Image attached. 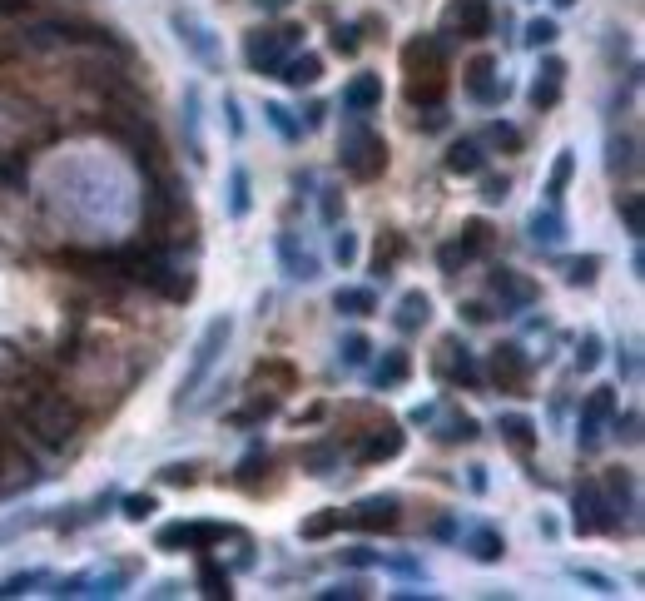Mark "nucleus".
Segmentation results:
<instances>
[{"mask_svg":"<svg viewBox=\"0 0 645 601\" xmlns=\"http://www.w3.org/2000/svg\"><path fill=\"white\" fill-rule=\"evenodd\" d=\"M402 70H407V100L412 105H442L447 90V40L442 35H417L402 45Z\"/></svg>","mask_w":645,"mask_h":601,"instance_id":"1","label":"nucleus"},{"mask_svg":"<svg viewBox=\"0 0 645 601\" xmlns=\"http://www.w3.org/2000/svg\"><path fill=\"white\" fill-rule=\"evenodd\" d=\"M20 418H25V428L35 433V443L50 452H60L75 438V428H80L75 408H70L65 398H55V393H25V398H20Z\"/></svg>","mask_w":645,"mask_h":601,"instance_id":"2","label":"nucleus"},{"mask_svg":"<svg viewBox=\"0 0 645 601\" xmlns=\"http://www.w3.org/2000/svg\"><path fill=\"white\" fill-rule=\"evenodd\" d=\"M229 338H234V318L229 313H219V318H209L204 323V333H199V343H194V358H189V368H184V378H179V393H174V403L184 408V403H194V393L209 383V373H214V363L224 358V348H229Z\"/></svg>","mask_w":645,"mask_h":601,"instance_id":"3","label":"nucleus"},{"mask_svg":"<svg viewBox=\"0 0 645 601\" xmlns=\"http://www.w3.org/2000/svg\"><path fill=\"white\" fill-rule=\"evenodd\" d=\"M338 159L353 179H378L387 169V145L383 135H373L368 125H348L343 130V145H338Z\"/></svg>","mask_w":645,"mask_h":601,"instance_id":"4","label":"nucleus"},{"mask_svg":"<svg viewBox=\"0 0 645 601\" xmlns=\"http://www.w3.org/2000/svg\"><path fill=\"white\" fill-rule=\"evenodd\" d=\"M298 25H268V30H249L244 35V60H249V70H278L283 65V55L298 45Z\"/></svg>","mask_w":645,"mask_h":601,"instance_id":"5","label":"nucleus"},{"mask_svg":"<svg viewBox=\"0 0 645 601\" xmlns=\"http://www.w3.org/2000/svg\"><path fill=\"white\" fill-rule=\"evenodd\" d=\"M492 249V224L487 219H467L462 229H457V239H447L442 249H437V264H442V274H457V269H467L472 259H482Z\"/></svg>","mask_w":645,"mask_h":601,"instance_id":"6","label":"nucleus"},{"mask_svg":"<svg viewBox=\"0 0 645 601\" xmlns=\"http://www.w3.org/2000/svg\"><path fill=\"white\" fill-rule=\"evenodd\" d=\"M169 25H174V35H179V45L199 60V65H209V70H219V60H224V50H219V40H214V30L204 25V20H194L189 10H174L169 15Z\"/></svg>","mask_w":645,"mask_h":601,"instance_id":"7","label":"nucleus"},{"mask_svg":"<svg viewBox=\"0 0 645 601\" xmlns=\"http://www.w3.org/2000/svg\"><path fill=\"white\" fill-rule=\"evenodd\" d=\"M224 537H234V527H224V522H174V527H164L154 542L164 547V552H179V547H189V552H209L214 542H224Z\"/></svg>","mask_w":645,"mask_h":601,"instance_id":"8","label":"nucleus"},{"mask_svg":"<svg viewBox=\"0 0 645 601\" xmlns=\"http://www.w3.org/2000/svg\"><path fill=\"white\" fill-rule=\"evenodd\" d=\"M442 30L457 40H482L492 30V0H452L442 10Z\"/></svg>","mask_w":645,"mask_h":601,"instance_id":"9","label":"nucleus"},{"mask_svg":"<svg viewBox=\"0 0 645 601\" xmlns=\"http://www.w3.org/2000/svg\"><path fill=\"white\" fill-rule=\"evenodd\" d=\"M343 522L348 527H358V532H392L397 522H402V502L397 497H358L348 512H343Z\"/></svg>","mask_w":645,"mask_h":601,"instance_id":"10","label":"nucleus"},{"mask_svg":"<svg viewBox=\"0 0 645 601\" xmlns=\"http://www.w3.org/2000/svg\"><path fill=\"white\" fill-rule=\"evenodd\" d=\"M606 512H611L606 487H601V482H581V487H576V532H611L616 522H611Z\"/></svg>","mask_w":645,"mask_h":601,"instance_id":"11","label":"nucleus"},{"mask_svg":"<svg viewBox=\"0 0 645 601\" xmlns=\"http://www.w3.org/2000/svg\"><path fill=\"white\" fill-rule=\"evenodd\" d=\"M467 95H472L477 105L507 100V85H497V60H492V55H477V60L467 65Z\"/></svg>","mask_w":645,"mask_h":601,"instance_id":"12","label":"nucleus"},{"mask_svg":"<svg viewBox=\"0 0 645 601\" xmlns=\"http://www.w3.org/2000/svg\"><path fill=\"white\" fill-rule=\"evenodd\" d=\"M616 413V388H596L591 398H586V408H581V448H596L601 443V423Z\"/></svg>","mask_w":645,"mask_h":601,"instance_id":"13","label":"nucleus"},{"mask_svg":"<svg viewBox=\"0 0 645 601\" xmlns=\"http://www.w3.org/2000/svg\"><path fill=\"white\" fill-rule=\"evenodd\" d=\"M526 373H531V363H526V353H521L516 343H497V348H492V378H497V388L516 393V388L526 383Z\"/></svg>","mask_w":645,"mask_h":601,"instance_id":"14","label":"nucleus"},{"mask_svg":"<svg viewBox=\"0 0 645 601\" xmlns=\"http://www.w3.org/2000/svg\"><path fill=\"white\" fill-rule=\"evenodd\" d=\"M561 85H566V65H561L556 55H546L541 70H536V85H531V105H536V110H556Z\"/></svg>","mask_w":645,"mask_h":601,"instance_id":"15","label":"nucleus"},{"mask_svg":"<svg viewBox=\"0 0 645 601\" xmlns=\"http://www.w3.org/2000/svg\"><path fill=\"white\" fill-rule=\"evenodd\" d=\"M383 105V75H353V85L343 90V110L348 115H373Z\"/></svg>","mask_w":645,"mask_h":601,"instance_id":"16","label":"nucleus"},{"mask_svg":"<svg viewBox=\"0 0 645 601\" xmlns=\"http://www.w3.org/2000/svg\"><path fill=\"white\" fill-rule=\"evenodd\" d=\"M492 294L502 299V308H526V303H536V284L516 269H492Z\"/></svg>","mask_w":645,"mask_h":601,"instance_id":"17","label":"nucleus"},{"mask_svg":"<svg viewBox=\"0 0 645 601\" xmlns=\"http://www.w3.org/2000/svg\"><path fill=\"white\" fill-rule=\"evenodd\" d=\"M402 443H407V438H402V428H397V423H383V428H373V433H368V443L358 448V462H387V457H397V452H402Z\"/></svg>","mask_w":645,"mask_h":601,"instance_id":"18","label":"nucleus"},{"mask_svg":"<svg viewBox=\"0 0 645 601\" xmlns=\"http://www.w3.org/2000/svg\"><path fill=\"white\" fill-rule=\"evenodd\" d=\"M278 259H283L288 279H318V259H313L308 249H298V239H293V234H283V239H278Z\"/></svg>","mask_w":645,"mask_h":601,"instance_id":"19","label":"nucleus"},{"mask_svg":"<svg viewBox=\"0 0 645 601\" xmlns=\"http://www.w3.org/2000/svg\"><path fill=\"white\" fill-rule=\"evenodd\" d=\"M427 318H432V299H427L422 289L402 294V303H397V328H402V333H417Z\"/></svg>","mask_w":645,"mask_h":601,"instance_id":"20","label":"nucleus"},{"mask_svg":"<svg viewBox=\"0 0 645 601\" xmlns=\"http://www.w3.org/2000/svg\"><path fill=\"white\" fill-rule=\"evenodd\" d=\"M526 234H531V244H561L566 219L556 214V204H551V209H536V214H531V224H526Z\"/></svg>","mask_w":645,"mask_h":601,"instance_id":"21","label":"nucleus"},{"mask_svg":"<svg viewBox=\"0 0 645 601\" xmlns=\"http://www.w3.org/2000/svg\"><path fill=\"white\" fill-rule=\"evenodd\" d=\"M636 164H641V159H636V140H631V135H611V140H606V169H611L616 179H621V174H636Z\"/></svg>","mask_w":645,"mask_h":601,"instance_id":"22","label":"nucleus"},{"mask_svg":"<svg viewBox=\"0 0 645 601\" xmlns=\"http://www.w3.org/2000/svg\"><path fill=\"white\" fill-rule=\"evenodd\" d=\"M283 70V80L293 85V90H303V85H318L323 80V60L318 55H293L288 65H278Z\"/></svg>","mask_w":645,"mask_h":601,"instance_id":"23","label":"nucleus"},{"mask_svg":"<svg viewBox=\"0 0 645 601\" xmlns=\"http://www.w3.org/2000/svg\"><path fill=\"white\" fill-rule=\"evenodd\" d=\"M338 527H343V512H338V507H323V512H313V517L298 522V537H303V542H323V537H333Z\"/></svg>","mask_w":645,"mask_h":601,"instance_id":"24","label":"nucleus"},{"mask_svg":"<svg viewBox=\"0 0 645 601\" xmlns=\"http://www.w3.org/2000/svg\"><path fill=\"white\" fill-rule=\"evenodd\" d=\"M333 308L348 313V318H368V313H378V294H373V289H338V294H333Z\"/></svg>","mask_w":645,"mask_h":601,"instance_id":"25","label":"nucleus"},{"mask_svg":"<svg viewBox=\"0 0 645 601\" xmlns=\"http://www.w3.org/2000/svg\"><path fill=\"white\" fill-rule=\"evenodd\" d=\"M442 348L452 353V358L442 363V373H447V378H457V383H477V378H482V373H477V363H472V353H467L457 338H447Z\"/></svg>","mask_w":645,"mask_h":601,"instance_id":"26","label":"nucleus"},{"mask_svg":"<svg viewBox=\"0 0 645 601\" xmlns=\"http://www.w3.org/2000/svg\"><path fill=\"white\" fill-rule=\"evenodd\" d=\"M467 552H472L477 562H502V557H507V542H502V532H492V527H477V532L467 537Z\"/></svg>","mask_w":645,"mask_h":601,"instance_id":"27","label":"nucleus"},{"mask_svg":"<svg viewBox=\"0 0 645 601\" xmlns=\"http://www.w3.org/2000/svg\"><path fill=\"white\" fill-rule=\"evenodd\" d=\"M482 164H487V159H482V145H477V140H457V145L447 150V169H452V174H482Z\"/></svg>","mask_w":645,"mask_h":601,"instance_id":"28","label":"nucleus"},{"mask_svg":"<svg viewBox=\"0 0 645 601\" xmlns=\"http://www.w3.org/2000/svg\"><path fill=\"white\" fill-rule=\"evenodd\" d=\"M407 373H412V358H407L402 348H392V353H383V363L373 368V383H378V388H397Z\"/></svg>","mask_w":645,"mask_h":601,"instance_id":"29","label":"nucleus"},{"mask_svg":"<svg viewBox=\"0 0 645 601\" xmlns=\"http://www.w3.org/2000/svg\"><path fill=\"white\" fill-rule=\"evenodd\" d=\"M571 174H576V154L561 150L556 154V164H551V179H546V199H551V204H561V194H566Z\"/></svg>","mask_w":645,"mask_h":601,"instance_id":"30","label":"nucleus"},{"mask_svg":"<svg viewBox=\"0 0 645 601\" xmlns=\"http://www.w3.org/2000/svg\"><path fill=\"white\" fill-rule=\"evenodd\" d=\"M442 443H477L482 438V428H477V418L472 413H452L447 423H442V433H437Z\"/></svg>","mask_w":645,"mask_h":601,"instance_id":"31","label":"nucleus"},{"mask_svg":"<svg viewBox=\"0 0 645 601\" xmlns=\"http://www.w3.org/2000/svg\"><path fill=\"white\" fill-rule=\"evenodd\" d=\"M502 438H507L516 452H531V443H536V423L521 418V413H507V418H502Z\"/></svg>","mask_w":645,"mask_h":601,"instance_id":"32","label":"nucleus"},{"mask_svg":"<svg viewBox=\"0 0 645 601\" xmlns=\"http://www.w3.org/2000/svg\"><path fill=\"white\" fill-rule=\"evenodd\" d=\"M601 487H606V492H611V502H621L626 512L636 507V482H631V472H626V467H611Z\"/></svg>","mask_w":645,"mask_h":601,"instance_id":"33","label":"nucleus"},{"mask_svg":"<svg viewBox=\"0 0 645 601\" xmlns=\"http://www.w3.org/2000/svg\"><path fill=\"white\" fill-rule=\"evenodd\" d=\"M402 254H407V239H402L397 229H387L383 239H378V274H383V279L392 274V264H397Z\"/></svg>","mask_w":645,"mask_h":601,"instance_id":"34","label":"nucleus"},{"mask_svg":"<svg viewBox=\"0 0 645 601\" xmlns=\"http://www.w3.org/2000/svg\"><path fill=\"white\" fill-rule=\"evenodd\" d=\"M184 130H189V159H204V145H199V90L184 95Z\"/></svg>","mask_w":645,"mask_h":601,"instance_id":"35","label":"nucleus"},{"mask_svg":"<svg viewBox=\"0 0 645 601\" xmlns=\"http://www.w3.org/2000/svg\"><path fill=\"white\" fill-rule=\"evenodd\" d=\"M229 214H234V219L249 214V169H234V174H229Z\"/></svg>","mask_w":645,"mask_h":601,"instance_id":"36","label":"nucleus"},{"mask_svg":"<svg viewBox=\"0 0 645 601\" xmlns=\"http://www.w3.org/2000/svg\"><path fill=\"white\" fill-rule=\"evenodd\" d=\"M596 269H601V259H596V254H586V259H566V264H561L566 284H596Z\"/></svg>","mask_w":645,"mask_h":601,"instance_id":"37","label":"nucleus"},{"mask_svg":"<svg viewBox=\"0 0 645 601\" xmlns=\"http://www.w3.org/2000/svg\"><path fill=\"white\" fill-rule=\"evenodd\" d=\"M616 209H621V219H626V234H631V239H641V214H645V204H641V194H621V199H616Z\"/></svg>","mask_w":645,"mask_h":601,"instance_id":"38","label":"nucleus"},{"mask_svg":"<svg viewBox=\"0 0 645 601\" xmlns=\"http://www.w3.org/2000/svg\"><path fill=\"white\" fill-rule=\"evenodd\" d=\"M159 482H169V487H194V482H199V462H169V467H159Z\"/></svg>","mask_w":645,"mask_h":601,"instance_id":"39","label":"nucleus"},{"mask_svg":"<svg viewBox=\"0 0 645 601\" xmlns=\"http://www.w3.org/2000/svg\"><path fill=\"white\" fill-rule=\"evenodd\" d=\"M487 140L497 145V150H507V154H521V130L516 125H507V120H497L492 130H487Z\"/></svg>","mask_w":645,"mask_h":601,"instance_id":"40","label":"nucleus"},{"mask_svg":"<svg viewBox=\"0 0 645 601\" xmlns=\"http://www.w3.org/2000/svg\"><path fill=\"white\" fill-rule=\"evenodd\" d=\"M368 353H373V343H368L363 333H348V338H343V363H348V368H363Z\"/></svg>","mask_w":645,"mask_h":601,"instance_id":"41","label":"nucleus"},{"mask_svg":"<svg viewBox=\"0 0 645 601\" xmlns=\"http://www.w3.org/2000/svg\"><path fill=\"white\" fill-rule=\"evenodd\" d=\"M254 383H293V368L283 358H268V363L254 368Z\"/></svg>","mask_w":645,"mask_h":601,"instance_id":"42","label":"nucleus"},{"mask_svg":"<svg viewBox=\"0 0 645 601\" xmlns=\"http://www.w3.org/2000/svg\"><path fill=\"white\" fill-rule=\"evenodd\" d=\"M333 462H338V448H308L303 452V467H313L318 477H328V472H333Z\"/></svg>","mask_w":645,"mask_h":601,"instance_id":"43","label":"nucleus"},{"mask_svg":"<svg viewBox=\"0 0 645 601\" xmlns=\"http://www.w3.org/2000/svg\"><path fill=\"white\" fill-rule=\"evenodd\" d=\"M596 363H601V338H596V333H586V338H581V353H576V368H581V373H591Z\"/></svg>","mask_w":645,"mask_h":601,"instance_id":"44","label":"nucleus"},{"mask_svg":"<svg viewBox=\"0 0 645 601\" xmlns=\"http://www.w3.org/2000/svg\"><path fill=\"white\" fill-rule=\"evenodd\" d=\"M273 408H278L273 398H258V403H249L244 413H234V423H239V428H249V423H258V418H273Z\"/></svg>","mask_w":645,"mask_h":601,"instance_id":"45","label":"nucleus"},{"mask_svg":"<svg viewBox=\"0 0 645 601\" xmlns=\"http://www.w3.org/2000/svg\"><path fill=\"white\" fill-rule=\"evenodd\" d=\"M358 45H363V40H358V25H338V30H333V50H338V55H358Z\"/></svg>","mask_w":645,"mask_h":601,"instance_id":"46","label":"nucleus"},{"mask_svg":"<svg viewBox=\"0 0 645 601\" xmlns=\"http://www.w3.org/2000/svg\"><path fill=\"white\" fill-rule=\"evenodd\" d=\"M263 115H268V120H273V130H278V135H288V140H298V135H303V130H298V125H293V115H288V110H283V105H268V110H263Z\"/></svg>","mask_w":645,"mask_h":601,"instance_id":"47","label":"nucleus"},{"mask_svg":"<svg viewBox=\"0 0 645 601\" xmlns=\"http://www.w3.org/2000/svg\"><path fill=\"white\" fill-rule=\"evenodd\" d=\"M199 582L209 587V597H229V577L214 567V562H204V572H199Z\"/></svg>","mask_w":645,"mask_h":601,"instance_id":"48","label":"nucleus"},{"mask_svg":"<svg viewBox=\"0 0 645 601\" xmlns=\"http://www.w3.org/2000/svg\"><path fill=\"white\" fill-rule=\"evenodd\" d=\"M333 259H338V264H343V269H348V264H353V259H358V239H353V234H348V229H343V234H338V239H333Z\"/></svg>","mask_w":645,"mask_h":601,"instance_id":"49","label":"nucleus"},{"mask_svg":"<svg viewBox=\"0 0 645 601\" xmlns=\"http://www.w3.org/2000/svg\"><path fill=\"white\" fill-rule=\"evenodd\" d=\"M526 40H531V45H551V40H556V20H531V25H526Z\"/></svg>","mask_w":645,"mask_h":601,"instance_id":"50","label":"nucleus"},{"mask_svg":"<svg viewBox=\"0 0 645 601\" xmlns=\"http://www.w3.org/2000/svg\"><path fill=\"white\" fill-rule=\"evenodd\" d=\"M35 582H45V572H20V577L0 582V597H15V592H25V587H35Z\"/></svg>","mask_w":645,"mask_h":601,"instance_id":"51","label":"nucleus"},{"mask_svg":"<svg viewBox=\"0 0 645 601\" xmlns=\"http://www.w3.org/2000/svg\"><path fill=\"white\" fill-rule=\"evenodd\" d=\"M507 189H512V184H507V179H497V174H487V179H482V199H487V204H502V199H507Z\"/></svg>","mask_w":645,"mask_h":601,"instance_id":"52","label":"nucleus"},{"mask_svg":"<svg viewBox=\"0 0 645 601\" xmlns=\"http://www.w3.org/2000/svg\"><path fill=\"white\" fill-rule=\"evenodd\" d=\"M149 512H154V497H144V492H139V497H125V517H134V522H144Z\"/></svg>","mask_w":645,"mask_h":601,"instance_id":"53","label":"nucleus"},{"mask_svg":"<svg viewBox=\"0 0 645 601\" xmlns=\"http://www.w3.org/2000/svg\"><path fill=\"white\" fill-rule=\"evenodd\" d=\"M338 209H343V194L338 189H323V219H338Z\"/></svg>","mask_w":645,"mask_h":601,"instance_id":"54","label":"nucleus"},{"mask_svg":"<svg viewBox=\"0 0 645 601\" xmlns=\"http://www.w3.org/2000/svg\"><path fill=\"white\" fill-rule=\"evenodd\" d=\"M343 562H348V567H373L378 557H373L368 547H353V552H343Z\"/></svg>","mask_w":645,"mask_h":601,"instance_id":"55","label":"nucleus"},{"mask_svg":"<svg viewBox=\"0 0 645 601\" xmlns=\"http://www.w3.org/2000/svg\"><path fill=\"white\" fill-rule=\"evenodd\" d=\"M363 592H368L363 582H348V587H328L323 597H328V601H338V597H363Z\"/></svg>","mask_w":645,"mask_h":601,"instance_id":"56","label":"nucleus"},{"mask_svg":"<svg viewBox=\"0 0 645 601\" xmlns=\"http://www.w3.org/2000/svg\"><path fill=\"white\" fill-rule=\"evenodd\" d=\"M636 428H641V418H636V413H626V423H616V433H621L626 443H636V438H641Z\"/></svg>","mask_w":645,"mask_h":601,"instance_id":"57","label":"nucleus"},{"mask_svg":"<svg viewBox=\"0 0 645 601\" xmlns=\"http://www.w3.org/2000/svg\"><path fill=\"white\" fill-rule=\"evenodd\" d=\"M571 577H576V582H586V587H601V592H611V582H606V577H596V572H581V567H571Z\"/></svg>","mask_w":645,"mask_h":601,"instance_id":"58","label":"nucleus"},{"mask_svg":"<svg viewBox=\"0 0 645 601\" xmlns=\"http://www.w3.org/2000/svg\"><path fill=\"white\" fill-rule=\"evenodd\" d=\"M224 110H229V130H234V135H244V120H239V100H224Z\"/></svg>","mask_w":645,"mask_h":601,"instance_id":"59","label":"nucleus"},{"mask_svg":"<svg viewBox=\"0 0 645 601\" xmlns=\"http://www.w3.org/2000/svg\"><path fill=\"white\" fill-rule=\"evenodd\" d=\"M20 10H30V0H0V20H10V15H20Z\"/></svg>","mask_w":645,"mask_h":601,"instance_id":"60","label":"nucleus"},{"mask_svg":"<svg viewBox=\"0 0 645 601\" xmlns=\"http://www.w3.org/2000/svg\"><path fill=\"white\" fill-rule=\"evenodd\" d=\"M288 0H258V10H283Z\"/></svg>","mask_w":645,"mask_h":601,"instance_id":"61","label":"nucleus"},{"mask_svg":"<svg viewBox=\"0 0 645 601\" xmlns=\"http://www.w3.org/2000/svg\"><path fill=\"white\" fill-rule=\"evenodd\" d=\"M556 5H576V0H556Z\"/></svg>","mask_w":645,"mask_h":601,"instance_id":"62","label":"nucleus"}]
</instances>
